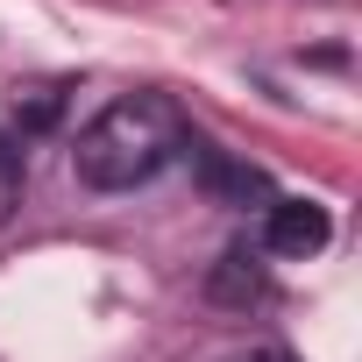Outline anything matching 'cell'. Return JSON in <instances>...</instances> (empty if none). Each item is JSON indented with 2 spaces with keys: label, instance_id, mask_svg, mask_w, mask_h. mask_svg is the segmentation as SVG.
Returning a JSON list of instances; mask_svg holds the SVG:
<instances>
[{
  "label": "cell",
  "instance_id": "7a4b0ae2",
  "mask_svg": "<svg viewBox=\"0 0 362 362\" xmlns=\"http://www.w3.org/2000/svg\"><path fill=\"white\" fill-rule=\"evenodd\" d=\"M327 235H334V221L313 199H270L263 206V249L270 256H320Z\"/></svg>",
  "mask_w": 362,
  "mask_h": 362
},
{
  "label": "cell",
  "instance_id": "6da1fadb",
  "mask_svg": "<svg viewBox=\"0 0 362 362\" xmlns=\"http://www.w3.org/2000/svg\"><path fill=\"white\" fill-rule=\"evenodd\" d=\"M185 149V114H177L163 93H135V100H114L71 149L78 177L93 192H135Z\"/></svg>",
  "mask_w": 362,
  "mask_h": 362
},
{
  "label": "cell",
  "instance_id": "3957f363",
  "mask_svg": "<svg viewBox=\"0 0 362 362\" xmlns=\"http://www.w3.org/2000/svg\"><path fill=\"white\" fill-rule=\"evenodd\" d=\"M192 170H199V185H206L221 206H270V199H277L270 177H263L256 163L228 156V149H199V142H192Z\"/></svg>",
  "mask_w": 362,
  "mask_h": 362
},
{
  "label": "cell",
  "instance_id": "277c9868",
  "mask_svg": "<svg viewBox=\"0 0 362 362\" xmlns=\"http://www.w3.org/2000/svg\"><path fill=\"white\" fill-rule=\"evenodd\" d=\"M64 114V86L57 78H43V86H15V121L22 128H50Z\"/></svg>",
  "mask_w": 362,
  "mask_h": 362
},
{
  "label": "cell",
  "instance_id": "5b68a950",
  "mask_svg": "<svg viewBox=\"0 0 362 362\" xmlns=\"http://www.w3.org/2000/svg\"><path fill=\"white\" fill-rule=\"evenodd\" d=\"M214 291H221V298H256V291H263L256 256H249V249H228V270L214 277Z\"/></svg>",
  "mask_w": 362,
  "mask_h": 362
},
{
  "label": "cell",
  "instance_id": "8992f818",
  "mask_svg": "<svg viewBox=\"0 0 362 362\" xmlns=\"http://www.w3.org/2000/svg\"><path fill=\"white\" fill-rule=\"evenodd\" d=\"M22 206V149L0 135V228H8V214Z\"/></svg>",
  "mask_w": 362,
  "mask_h": 362
},
{
  "label": "cell",
  "instance_id": "52a82bcc",
  "mask_svg": "<svg viewBox=\"0 0 362 362\" xmlns=\"http://www.w3.org/2000/svg\"><path fill=\"white\" fill-rule=\"evenodd\" d=\"M235 362H291L284 348H256V355H235Z\"/></svg>",
  "mask_w": 362,
  "mask_h": 362
}]
</instances>
